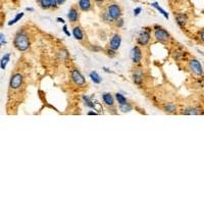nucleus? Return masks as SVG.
<instances>
[{
  "instance_id": "6ab92c4d",
  "label": "nucleus",
  "mask_w": 204,
  "mask_h": 204,
  "mask_svg": "<svg viewBox=\"0 0 204 204\" xmlns=\"http://www.w3.org/2000/svg\"><path fill=\"white\" fill-rule=\"evenodd\" d=\"M120 109L123 112H130L133 109V107H132V105H131L130 103L126 102V103H123V104H121Z\"/></svg>"
},
{
  "instance_id": "39448f33",
  "label": "nucleus",
  "mask_w": 204,
  "mask_h": 204,
  "mask_svg": "<svg viewBox=\"0 0 204 204\" xmlns=\"http://www.w3.org/2000/svg\"><path fill=\"white\" fill-rule=\"evenodd\" d=\"M154 37L156 38V40L161 41V42H164V41H167L169 39V33L166 31V30L162 29V28H157L154 32Z\"/></svg>"
},
{
  "instance_id": "f704fd0d",
  "label": "nucleus",
  "mask_w": 204,
  "mask_h": 204,
  "mask_svg": "<svg viewBox=\"0 0 204 204\" xmlns=\"http://www.w3.org/2000/svg\"><path fill=\"white\" fill-rule=\"evenodd\" d=\"M27 10H28V11H34V8H32V7H27Z\"/></svg>"
},
{
  "instance_id": "72a5a7b5",
  "label": "nucleus",
  "mask_w": 204,
  "mask_h": 204,
  "mask_svg": "<svg viewBox=\"0 0 204 204\" xmlns=\"http://www.w3.org/2000/svg\"><path fill=\"white\" fill-rule=\"evenodd\" d=\"M1 43H3V36L0 34V44H1Z\"/></svg>"
},
{
  "instance_id": "f03ea898",
  "label": "nucleus",
  "mask_w": 204,
  "mask_h": 204,
  "mask_svg": "<svg viewBox=\"0 0 204 204\" xmlns=\"http://www.w3.org/2000/svg\"><path fill=\"white\" fill-rule=\"evenodd\" d=\"M106 15L110 20H118L121 15V9L118 4H110L107 7Z\"/></svg>"
},
{
  "instance_id": "e433bc0d",
  "label": "nucleus",
  "mask_w": 204,
  "mask_h": 204,
  "mask_svg": "<svg viewBox=\"0 0 204 204\" xmlns=\"http://www.w3.org/2000/svg\"><path fill=\"white\" fill-rule=\"evenodd\" d=\"M37 1H39V2H40V0H37Z\"/></svg>"
},
{
  "instance_id": "bb28decb",
  "label": "nucleus",
  "mask_w": 204,
  "mask_h": 204,
  "mask_svg": "<svg viewBox=\"0 0 204 204\" xmlns=\"http://www.w3.org/2000/svg\"><path fill=\"white\" fill-rule=\"evenodd\" d=\"M50 1V5H51V7H56L58 4H57V0H49Z\"/></svg>"
},
{
  "instance_id": "473e14b6",
  "label": "nucleus",
  "mask_w": 204,
  "mask_h": 204,
  "mask_svg": "<svg viewBox=\"0 0 204 204\" xmlns=\"http://www.w3.org/2000/svg\"><path fill=\"white\" fill-rule=\"evenodd\" d=\"M57 22H59V23H63V24H65V20L61 19V17H57Z\"/></svg>"
},
{
  "instance_id": "aec40b11",
  "label": "nucleus",
  "mask_w": 204,
  "mask_h": 204,
  "mask_svg": "<svg viewBox=\"0 0 204 204\" xmlns=\"http://www.w3.org/2000/svg\"><path fill=\"white\" fill-rule=\"evenodd\" d=\"M83 100L85 101V105L88 107H90V108H95V105H94V102L92 100L90 99V98L88 97V96H83Z\"/></svg>"
},
{
  "instance_id": "4468645a",
  "label": "nucleus",
  "mask_w": 204,
  "mask_h": 204,
  "mask_svg": "<svg viewBox=\"0 0 204 204\" xmlns=\"http://www.w3.org/2000/svg\"><path fill=\"white\" fill-rule=\"evenodd\" d=\"M9 60H10V53H6L5 55L1 58V60H0V68H1L2 70H5L6 65L9 62Z\"/></svg>"
},
{
  "instance_id": "7ed1b4c3",
  "label": "nucleus",
  "mask_w": 204,
  "mask_h": 204,
  "mask_svg": "<svg viewBox=\"0 0 204 204\" xmlns=\"http://www.w3.org/2000/svg\"><path fill=\"white\" fill-rule=\"evenodd\" d=\"M70 76H72L73 82H74L76 85H78V86H80V87H83L86 85V80H85L83 75H82L78 70L74 68V70H72V73H70Z\"/></svg>"
},
{
  "instance_id": "4be33fe9",
  "label": "nucleus",
  "mask_w": 204,
  "mask_h": 204,
  "mask_svg": "<svg viewBox=\"0 0 204 204\" xmlns=\"http://www.w3.org/2000/svg\"><path fill=\"white\" fill-rule=\"evenodd\" d=\"M115 98H116V100H118V102L120 103V105L127 102V98H126L125 96H123V94H121V93H116L115 94Z\"/></svg>"
},
{
  "instance_id": "20e7f679",
  "label": "nucleus",
  "mask_w": 204,
  "mask_h": 204,
  "mask_svg": "<svg viewBox=\"0 0 204 204\" xmlns=\"http://www.w3.org/2000/svg\"><path fill=\"white\" fill-rule=\"evenodd\" d=\"M23 80H24V77H23V75L20 74V73L12 75L10 78V82H9L10 88L15 89V90L20 89V86H22V84H23Z\"/></svg>"
},
{
  "instance_id": "c756f323",
  "label": "nucleus",
  "mask_w": 204,
  "mask_h": 204,
  "mask_svg": "<svg viewBox=\"0 0 204 204\" xmlns=\"http://www.w3.org/2000/svg\"><path fill=\"white\" fill-rule=\"evenodd\" d=\"M88 114H89V115H97V112H95V111H89L88 112Z\"/></svg>"
},
{
  "instance_id": "b1692460",
  "label": "nucleus",
  "mask_w": 204,
  "mask_h": 204,
  "mask_svg": "<svg viewBox=\"0 0 204 204\" xmlns=\"http://www.w3.org/2000/svg\"><path fill=\"white\" fill-rule=\"evenodd\" d=\"M184 113L185 114H200L201 111L197 108H188V109H186V111Z\"/></svg>"
},
{
  "instance_id": "7c9ffc66",
  "label": "nucleus",
  "mask_w": 204,
  "mask_h": 204,
  "mask_svg": "<svg viewBox=\"0 0 204 204\" xmlns=\"http://www.w3.org/2000/svg\"><path fill=\"white\" fill-rule=\"evenodd\" d=\"M107 52H108V54H109V55H110V54H111V55H114V50H110V49H109V50H107Z\"/></svg>"
},
{
  "instance_id": "dca6fc26",
  "label": "nucleus",
  "mask_w": 204,
  "mask_h": 204,
  "mask_svg": "<svg viewBox=\"0 0 204 204\" xmlns=\"http://www.w3.org/2000/svg\"><path fill=\"white\" fill-rule=\"evenodd\" d=\"M90 78L91 80L94 82V84H100L101 83V78L96 72H91L90 73Z\"/></svg>"
},
{
  "instance_id": "5701e85b",
  "label": "nucleus",
  "mask_w": 204,
  "mask_h": 204,
  "mask_svg": "<svg viewBox=\"0 0 204 204\" xmlns=\"http://www.w3.org/2000/svg\"><path fill=\"white\" fill-rule=\"evenodd\" d=\"M40 4H41V7H42L43 9H48V8L51 7L49 0H40Z\"/></svg>"
},
{
  "instance_id": "a878e982",
  "label": "nucleus",
  "mask_w": 204,
  "mask_h": 204,
  "mask_svg": "<svg viewBox=\"0 0 204 204\" xmlns=\"http://www.w3.org/2000/svg\"><path fill=\"white\" fill-rule=\"evenodd\" d=\"M141 11H142V7H137V8H135V9H134V15H135V17L139 15L140 13H141Z\"/></svg>"
},
{
  "instance_id": "f3484780",
  "label": "nucleus",
  "mask_w": 204,
  "mask_h": 204,
  "mask_svg": "<svg viewBox=\"0 0 204 204\" xmlns=\"http://www.w3.org/2000/svg\"><path fill=\"white\" fill-rule=\"evenodd\" d=\"M151 5H152V6H153V7H154V8H156V9H157L158 11H159V12L161 13V15H163L164 17H166V19H168V13H167L166 11L163 9V8H161V7H160V6L158 5V3H157V2H153V3L151 4Z\"/></svg>"
},
{
  "instance_id": "a211bd4d",
  "label": "nucleus",
  "mask_w": 204,
  "mask_h": 204,
  "mask_svg": "<svg viewBox=\"0 0 204 204\" xmlns=\"http://www.w3.org/2000/svg\"><path fill=\"white\" fill-rule=\"evenodd\" d=\"M142 81H143V74H142L141 72H139V70L135 72V74H134V82L135 83L140 85Z\"/></svg>"
},
{
  "instance_id": "393cba45",
  "label": "nucleus",
  "mask_w": 204,
  "mask_h": 204,
  "mask_svg": "<svg viewBox=\"0 0 204 204\" xmlns=\"http://www.w3.org/2000/svg\"><path fill=\"white\" fill-rule=\"evenodd\" d=\"M176 107L174 104H167L164 106V110L168 111V112H174V111H176Z\"/></svg>"
},
{
  "instance_id": "cd10ccee",
  "label": "nucleus",
  "mask_w": 204,
  "mask_h": 204,
  "mask_svg": "<svg viewBox=\"0 0 204 204\" xmlns=\"http://www.w3.org/2000/svg\"><path fill=\"white\" fill-rule=\"evenodd\" d=\"M63 32H65V35H66V36H68V37H70V33L68 31V27H66V25H65V26H63Z\"/></svg>"
},
{
  "instance_id": "9b49d317",
  "label": "nucleus",
  "mask_w": 204,
  "mask_h": 204,
  "mask_svg": "<svg viewBox=\"0 0 204 204\" xmlns=\"http://www.w3.org/2000/svg\"><path fill=\"white\" fill-rule=\"evenodd\" d=\"M91 1L90 0H80L79 1V7L83 11H88L91 8Z\"/></svg>"
},
{
  "instance_id": "2f4dec72",
  "label": "nucleus",
  "mask_w": 204,
  "mask_h": 204,
  "mask_svg": "<svg viewBox=\"0 0 204 204\" xmlns=\"http://www.w3.org/2000/svg\"><path fill=\"white\" fill-rule=\"evenodd\" d=\"M116 25H118V27H121L123 25V20H120V23H118Z\"/></svg>"
},
{
  "instance_id": "f257e3e1",
  "label": "nucleus",
  "mask_w": 204,
  "mask_h": 204,
  "mask_svg": "<svg viewBox=\"0 0 204 204\" xmlns=\"http://www.w3.org/2000/svg\"><path fill=\"white\" fill-rule=\"evenodd\" d=\"M13 44H15V48L20 51H26L29 49L30 47V39L27 33L25 32H20L17 34L13 41Z\"/></svg>"
},
{
  "instance_id": "c9c22d12",
  "label": "nucleus",
  "mask_w": 204,
  "mask_h": 204,
  "mask_svg": "<svg viewBox=\"0 0 204 204\" xmlns=\"http://www.w3.org/2000/svg\"><path fill=\"white\" fill-rule=\"evenodd\" d=\"M96 1H97V2H102L103 0H96Z\"/></svg>"
},
{
  "instance_id": "6e6552de",
  "label": "nucleus",
  "mask_w": 204,
  "mask_h": 204,
  "mask_svg": "<svg viewBox=\"0 0 204 204\" xmlns=\"http://www.w3.org/2000/svg\"><path fill=\"white\" fill-rule=\"evenodd\" d=\"M131 58L134 63H139L142 59V51L138 46H135L131 51Z\"/></svg>"
},
{
  "instance_id": "c85d7f7f",
  "label": "nucleus",
  "mask_w": 204,
  "mask_h": 204,
  "mask_svg": "<svg viewBox=\"0 0 204 204\" xmlns=\"http://www.w3.org/2000/svg\"><path fill=\"white\" fill-rule=\"evenodd\" d=\"M65 1L66 0H57V4H58V5H61V4H63Z\"/></svg>"
},
{
  "instance_id": "412c9836",
  "label": "nucleus",
  "mask_w": 204,
  "mask_h": 204,
  "mask_svg": "<svg viewBox=\"0 0 204 204\" xmlns=\"http://www.w3.org/2000/svg\"><path fill=\"white\" fill-rule=\"evenodd\" d=\"M24 17V12H20V13H17V15H15V17L13 20H11L10 22H8V26H12V25L17 24L19 20L22 19V17Z\"/></svg>"
},
{
  "instance_id": "ddd939ff",
  "label": "nucleus",
  "mask_w": 204,
  "mask_h": 204,
  "mask_svg": "<svg viewBox=\"0 0 204 204\" xmlns=\"http://www.w3.org/2000/svg\"><path fill=\"white\" fill-rule=\"evenodd\" d=\"M73 35H74V37L77 39V40H83V38H84L83 32H82L80 27H75V28L73 29Z\"/></svg>"
},
{
  "instance_id": "9d476101",
  "label": "nucleus",
  "mask_w": 204,
  "mask_h": 204,
  "mask_svg": "<svg viewBox=\"0 0 204 204\" xmlns=\"http://www.w3.org/2000/svg\"><path fill=\"white\" fill-rule=\"evenodd\" d=\"M68 20H70V22H72V23L77 22L78 17H79V13H78V10L76 9V8L72 7L70 9V11H68Z\"/></svg>"
},
{
  "instance_id": "2eb2a0df",
  "label": "nucleus",
  "mask_w": 204,
  "mask_h": 204,
  "mask_svg": "<svg viewBox=\"0 0 204 204\" xmlns=\"http://www.w3.org/2000/svg\"><path fill=\"white\" fill-rule=\"evenodd\" d=\"M176 23H178L181 27H184L185 24L187 23V17H186V15H182V13L176 15Z\"/></svg>"
},
{
  "instance_id": "0eeeda50",
  "label": "nucleus",
  "mask_w": 204,
  "mask_h": 204,
  "mask_svg": "<svg viewBox=\"0 0 204 204\" xmlns=\"http://www.w3.org/2000/svg\"><path fill=\"white\" fill-rule=\"evenodd\" d=\"M121 37L118 34H114L113 36H112V38L110 39V42H109V47H110V49L112 50H118V48L121 47Z\"/></svg>"
},
{
  "instance_id": "423d86ee",
  "label": "nucleus",
  "mask_w": 204,
  "mask_h": 204,
  "mask_svg": "<svg viewBox=\"0 0 204 204\" xmlns=\"http://www.w3.org/2000/svg\"><path fill=\"white\" fill-rule=\"evenodd\" d=\"M189 66L195 75H197V76L202 75V73H203L202 65H201V63L199 62L197 59H191L189 62Z\"/></svg>"
},
{
  "instance_id": "f8f14e48",
  "label": "nucleus",
  "mask_w": 204,
  "mask_h": 204,
  "mask_svg": "<svg viewBox=\"0 0 204 204\" xmlns=\"http://www.w3.org/2000/svg\"><path fill=\"white\" fill-rule=\"evenodd\" d=\"M102 99H103V101H104L105 104L108 105V106H112V105L114 104L113 97H112L111 94H109V93L103 94V95H102Z\"/></svg>"
},
{
  "instance_id": "1a4fd4ad",
  "label": "nucleus",
  "mask_w": 204,
  "mask_h": 204,
  "mask_svg": "<svg viewBox=\"0 0 204 204\" xmlns=\"http://www.w3.org/2000/svg\"><path fill=\"white\" fill-rule=\"evenodd\" d=\"M149 41H150V33L147 31H143L140 33L139 35V38H138V43L140 45H143V46H145V45H147L149 43Z\"/></svg>"
}]
</instances>
